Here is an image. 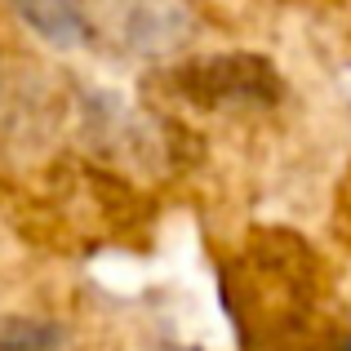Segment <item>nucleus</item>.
<instances>
[{
	"instance_id": "f257e3e1",
	"label": "nucleus",
	"mask_w": 351,
	"mask_h": 351,
	"mask_svg": "<svg viewBox=\"0 0 351 351\" xmlns=\"http://www.w3.org/2000/svg\"><path fill=\"white\" fill-rule=\"evenodd\" d=\"M14 14L53 49H80L94 40V23L80 0H14Z\"/></svg>"
},
{
	"instance_id": "f03ea898",
	"label": "nucleus",
	"mask_w": 351,
	"mask_h": 351,
	"mask_svg": "<svg viewBox=\"0 0 351 351\" xmlns=\"http://www.w3.org/2000/svg\"><path fill=\"white\" fill-rule=\"evenodd\" d=\"M0 351H62V329L49 320H0Z\"/></svg>"
}]
</instances>
